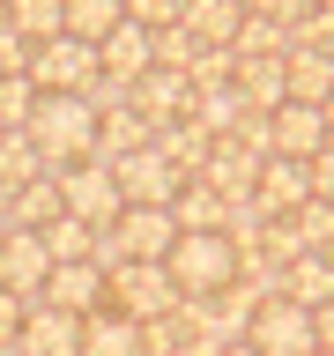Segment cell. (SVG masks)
Here are the masks:
<instances>
[{"label":"cell","instance_id":"1","mask_svg":"<svg viewBox=\"0 0 334 356\" xmlns=\"http://www.w3.org/2000/svg\"><path fill=\"white\" fill-rule=\"evenodd\" d=\"M22 134L38 141L45 171H67V163H89L97 156V111L82 97H38V111H30Z\"/></svg>","mask_w":334,"mask_h":356},{"label":"cell","instance_id":"2","mask_svg":"<svg viewBox=\"0 0 334 356\" xmlns=\"http://www.w3.org/2000/svg\"><path fill=\"white\" fill-rule=\"evenodd\" d=\"M164 267H171L178 297H216V289L238 282V245L223 238V230H178V245H171Z\"/></svg>","mask_w":334,"mask_h":356},{"label":"cell","instance_id":"3","mask_svg":"<svg viewBox=\"0 0 334 356\" xmlns=\"http://www.w3.org/2000/svg\"><path fill=\"white\" fill-rule=\"evenodd\" d=\"M60 178V200H67V216H82L89 230H104V222H119L127 216V193H119V171L111 163H67V171H52Z\"/></svg>","mask_w":334,"mask_h":356},{"label":"cell","instance_id":"4","mask_svg":"<svg viewBox=\"0 0 334 356\" xmlns=\"http://www.w3.org/2000/svg\"><path fill=\"white\" fill-rule=\"evenodd\" d=\"M186 305L178 297V282H171V267L164 260H127L119 275H111V312H127V319H171V312Z\"/></svg>","mask_w":334,"mask_h":356},{"label":"cell","instance_id":"5","mask_svg":"<svg viewBox=\"0 0 334 356\" xmlns=\"http://www.w3.org/2000/svg\"><path fill=\"white\" fill-rule=\"evenodd\" d=\"M30 82H38V97H74V89L97 74V44H82V38H45V44H30V67H22Z\"/></svg>","mask_w":334,"mask_h":356},{"label":"cell","instance_id":"6","mask_svg":"<svg viewBox=\"0 0 334 356\" xmlns=\"http://www.w3.org/2000/svg\"><path fill=\"white\" fill-rule=\"evenodd\" d=\"M245 341H253L260 356H319V327H312V312L289 305V297H267V305L253 312Z\"/></svg>","mask_w":334,"mask_h":356},{"label":"cell","instance_id":"7","mask_svg":"<svg viewBox=\"0 0 334 356\" xmlns=\"http://www.w3.org/2000/svg\"><path fill=\"white\" fill-rule=\"evenodd\" d=\"M38 305H60V312H74V319H89V312L111 305V275H104L97 260H67V267H52V275H45Z\"/></svg>","mask_w":334,"mask_h":356},{"label":"cell","instance_id":"8","mask_svg":"<svg viewBox=\"0 0 334 356\" xmlns=\"http://www.w3.org/2000/svg\"><path fill=\"white\" fill-rule=\"evenodd\" d=\"M45 275H52V252H45V238L8 222V238H0V289H15L22 305H38Z\"/></svg>","mask_w":334,"mask_h":356},{"label":"cell","instance_id":"9","mask_svg":"<svg viewBox=\"0 0 334 356\" xmlns=\"http://www.w3.org/2000/svg\"><path fill=\"white\" fill-rule=\"evenodd\" d=\"M111 171H119V193H127V208H171L178 186H186V178H178L156 149H134L127 163H111Z\"/></svg>","mask_w":334,"mask_h":356},{"label":"cell","instance_id":"10","mask_svg":"<svg viewBox=\"0 0 334 356\" xmlns=\"http://www.w3.org/2000/svg\"><path fill=\"white\" fill-rule=\"evenodd\" d=\"M253 200H260V216H297L312 200V163L297 156H267L260 178H253Z\"/></svg>","mask_w":334,"mask_h":356},{"label":"cell","instance_id":"11","mask_svg":"<svg viewBox=\"0 0 334 356\" xmlns=\"http://www.w3.org/2000/svg\"><path fill=\"white\" fill-rule=\"evenodd\" d=\"M22 356H82V319L60 305H30L22 312V334H15Z\"/></svg>","mask_w":334,"mask_h":356},{"label":"cell","instance_id":"12","mask_svg":"<svg viewBox=\"0 0 334 356\" xmlns=\"http://www.w3.org/2000/svg\"><path fill=\"white\" fill-rule=\"evenodd\" d=\"M127 104L141 111L149 127H171V119H186V111H193V82H186V74H171V67H149V74L127 89Z\"/></svg>","mask_w":334,"mask_h":356},{"label":"cell","instance_id":"13","mask_svg":"<svg viewBox=\"0 0 334 356\" xmlns=\"http://www.w3.org/2000/svg\"><path fill=\"white\" fill-rule=\"evenodd\" d=\"M267 141H275V156L312 163L334 134H327V119H319V104H283V111H267Z\"/></svg>","mask_w":334,"mask_h":356},{"label":"cell","instance_id":"14","mask_svg":"<svg viewBox=\"0 0 334 356\" xmlns=\"http://www.w3.org/2000/svg\"><path fill=\"white\" fill-rule=\"evenodd\" d=\"M97 67H104V74H119V82L134 89V82L156 67V30H141V22H119V30L97 44Z\"/></svg>","mask_w":334,"mask_h":356},{"label":"cell","instance_id":"15","mask_svg":"<svg viewBox=\"0 0 334 356\" xmlns=\"http://www.w3.org/2000/svg\"><path fill=\"white\" fill-rule=\"evenodd\" d=\"M230 89L245 97V111H253V119H267V111L289 104V74H283V60H238Z\"/></svg>","mask_w":334,"mask_h":356},{"label":"cell","instance_id":"16","mask_svg":"<svg viewBox=\"0 0 334 356\" xmlns=\"http://www.w3.org/2000/svg\"><path fill=\"white\" fill-rule=\"evenodd\" d=\"M283 297L305 305V312L334 305V252H297V260L283 267Z\"/></svg>","mask_w":334,"mask_h":356},{"label":"cell","instance_id":"17","mask_svg":"<svg viewBox=\"0 0 334 356\" xmlns=\"http://www.w3.org/2000/svg\"><path fill=\"white\" fill-rule=\"evenodd\" d=\"M283 74H289V104H327V89H334V52L289 44V52H283Z\"/></svg>","mask_w":334,"mask_h":356},{"label":"cell","instance_id":"18","mask_svg":"<svg viewBox=\"0 0 334 356\" xmlns=\"http://www.w3.org/2000/svg\"><path fill=\"white\" fill-rule=\"evenodd\" d=\"M60 216H67V200H60V178H52V171L8 193V222H15V230H52Z\"/></svg>","mask_w":334,"mask_h":356},{"label":"cell","instance_id":"19","mask_svg":"<svg viewBox=\"0 0 334 356\" xmlns=\"http://www.w3.org/2000/svg\"><path fill=\"white\" fill-rule=\"evenodd\" d=\"M193 178H200V186H216L223 200H245V193H253V178H260V163H253L238 141H216V149H208V163H200Z\"/></svg>","mask_w":334,"mask_h":356},{"label":"cell","instance_id":"20","mask_svg":"<svg viewBox=\"0 0 334 356\" xmlns=\"http://www.w3.org/2000/svg\"><path fill=\"white\" fill-rule=\"evenodd\" d=\"M82 356H141V319H127V312H89L82 319Z\"/></svg>","mask_w":334,"mask_h":356},{"label":"cell","instance_id":"21","mask_svg":"<svg viewBox=\"0 0 334 356\" xmlns=\"http://www.w3.org/2000/svg\"><path fill=\"white\" fill-rule=\"evenodd\" d=\"M149 141H156V127H149L134 104L97 119V163H127V156H134V149H149Z\"/></svg>","mask_w":334,"mask_h":356},{"label":"cell","instance_id":"22","mask_svg":"<svg viewBox=\"0 0 334 356\" xmlns=\"http://www.w3.org/2000/svg\"><path fill=\"white\" fill-rule=\"evenodd\" d=\"M186 119H193L208 141H223V134H238L253 111H245V97H238V89L223 82V89H193V111H186Z\"/></svg>","mask_w":334,"mask_h":356},{"label":"cell","instance_id":"23","mask_svg":"<svg viewBox=\"0 0 334 356\" xmlns=\"http://www.w3.org/2000/svg\"><path fill=\"white\" fill-rule=\"evenodd\" d=\"M156 156H164V163H171L178 178H193L200 163H208V149H216V141H208V134L193 127V119H171V127H156V141H149Z\"/></svg>","mask_w":334,"mask_h":356},{"label":"cell","instance_id":"24","mask_svg":"<svg viewBox=\"0 0 334 356\" xmlns=\"http://www.w3.org/2000/svg\"><path fill=\"white\" fill-rule=\"evenodd\" d=\"M0 22H8L22 44H45V38H60V30H67V0H8Z\"/></svg>","mask_w":334,"mask_h":356},{"label":"cell","instance_id":"25","mask_svg":"<svg viewBox=\"0 0 334 356\" xmlns=\"http://www.w3.org/2000/svg\"><path fill=\"white\" fill-rule=\"evenodd\" d=\"M186 30H193V44H230L245 22V0H186Z\"/></svg>","mask_w":334,"mask_h":356},{"label":"cell","instance_id":"26","mask_svg":"<svg viewBox=\"0 0 334 356\" xmlns=\"http://www.w3.org/2000/svg\"><path fill=\"white\" fill-rule=\"evenodd\" d=\"M171 216H178V230H223V216H230V200H223L216 186H200V178H186V186H178V200H171Z\"/></svg>","mask_w":334,"mask_h":356},{"label":"cell","instance_id":"27","mask_svg":"<svg viewBox=\"0 0 334 356\" xmlns=\"http://www.w3.org/2000/svg\"><path fill=\"white\" fill-rule=\"evenodd\" d=\"M119 22H127V0H67V38L82 44H104Z\"/></svg>","mask_w":334,"mask_h":356},{"label":"cell","instance_id":"28","mask_svg":"<svg viewBox=\"0 0 334 356\" xmlns=\"http://www.w3.org/2000/svg\"><path fill=\"white\" fill-rule=\"evenodd\" d=\"M30 178H45V156H38V141L22 127H8L0 134V186L15 193V186H30Z\"/></svg>","mask_w":334,"mask_h":356},{"label":"cell","instance_id":"29","mask_svg":"<svg viewBox=\"0 0 334 356\" xmlns=\"http://www.w3.org/2000/svg\"><path fill=\"white\" fill-rule=\"evenodd\" d=\"M230 52H238V60H283V52H289V22L245 15V22H238V38H230Z\"/></svg>","mask_w":334,"mask_h":356},{"label":"cell","instance_id":"30","mask_svg":"<svg viewBox=\"0 0 334 356\" xmlns=\"http://www.w3.org/2000/svg\"><path fill=\"white\" fill-rule=\"evenodd\" d=\"M45 238V252H52V267H67V260H89V245H97V230H89L82 216H60L52 230H38Z\"/></svg>","mask_w":334,"mask_h":356},{"label":"cell","instance_id":"31","mask_svg":"<svg viewBox=\"0 0 334 356\" xmlns=\"http://www.w3.org/2000/svg\"><path fill=\"white\" fill-rule=\"evenodd\" d=\"M289 222H297L305 252H334V200H319V193H312V200H305V208H297Z\"/></svg>","mask_w":334,"mask_h":356},{"label":"cell","instance_id":"32","mask_svg":"<svg viewBox=\"0 0 334 356\" xmlns=\"http://www.w3.org/2000/svg\"><path fill=\"white\" fill-rule=\"evenodd\" d=\"M30 111H38V82L30 74H0V134L30 127Z\"/></svg>","mask_w":334,"mask_h":356},{"label":"cell","instance_id":"33","mask_svg":"<svg viewBox=\"0 0 334 356\" xmlns=\"http://www.w3.org/2000/svg\"><path fill=\"white\" fill-rule=\"evenodd\" d=\"M230 74H238V52H230V44H200V60L186 67V82H193V89H223Z\"/></svg>","mask_w":334,"mask_h":356},{"label":"cell","instance_id":"34","mask_svg":"<svg viewBox=\"0 0 334 356\" xmlns=\"http://www.w3.org/2000/svg\"><path fill=\"white\" fill-rule=\"evenodd\" d=\"M200 60V44L186 22H171V30H156V67H171V74H186V67Z\"/></svg>","mask_w":334,"mask_h":356},{"label":"cell","instance_id":"35","mask_svg":"<svg viewBox=\"0 0 334 356\" xmlns=\"http://www.w3.org/2000/svg\"><path fill=\"white\" fill-rule=\"evenodd\" d=\"M74 97H82V104L97 111V119H104V111H127V82H119V74H104V67H97V74H89L82 89H74Z\"/></svg>","mask_w":334,"mask_h":356},{"label":"cell","instance_id":"36","mask_svg":"<svg viewBox=\"0 0 334 356\" xmlns=\"http://www.w3.org/2000/svg\"><path fill=\"white\" fill-rule=\"evenodd\" d=\"M178 15H186V0H127V22H141V30H171Z\"/></svg>","mask_w":334,"mask_h":356},{"label":"cell","instance_id":"37","mask_svg":"<svg viewBox=\"0 0 334 356\" xmlns=\"http://www.w3.org/2000/svg\"><path fill=\"white\" fill-rule=\"evenodd\" d=\"M312 0H245V15H267V22H297Z\"/></svg>","mask_w":334,"mask_h":356},{"label":"cell","instance_id":"38","mask_svg":"<svg viewBox=\"0 0 334 356\" xmlns=\"http://www.w3.org/2000/svg\"><path fill=\"white\" fill-rule=\"evenodd\" d=\"M22 312H30V305H22L15 289H0V349H8V341L22 334Z\"/></svg>","mask_w":334,"mask_h":356},{"label":"cell","instance_id":"39","mask_svg":"<svg viewBox=\"0 0 334 356\" xmlns=\"http://www.w3.org/2000/svg\"><path fill=\"white\" fill-rule=\"evenodd\" d=\"M22 67H30V44H22L15 30L0 22V74H22Z\"/></svg>","mask_w":334,"mask_h":356},{"label":"cell","instance_id":"40","mask_svg":"<svg viewBox=\"0 0 334 356\" xmlns=\"http://www.w3.org/2000/svg\"><path fill=\"white\" fill-rule=\"evenodd\" d=\"M312 193H319V200H334V141L312 156Z\"/></svg>","mask_w":334,"mask_h":356},{"label":"cell","instance_id":"41","mask_svg":"<svg viewBox=\"0 0 334 356\" xmlns=\"http://www.w3.org/2000/svg\"><path fill=\"white\" fill-rule=\"evenodd\" d=\"M312 327H319V349H334V305H319V312H312Z\"/></svg>","mask_w":334,"mask_h":356},{"label":"cell","instance_id":"42","mask_svg":"<svg viewBox=\"0 0 334 356\" xmlns=\"http://www.w3.org/2000/svg\"><path fill=\"white\" fill-rule=\"evenodd\" d=\"M223 356H260V349H253V341H230V349H223Z\"/></svg>","mask_w":334,"mask_h":356},{"label":"cell","instance_id":"43","mask_svg":"<svg viewBox=\"0 0 334 356\" xmlns=\"http://www.w3.org/2000/svg\"><path fill=\"white\" fill-rule=\"evenodd\" d=\"M319 119H327V134H334V89H327V104H319Z\"/></svg>","mask_w":334,"mask_h":356},{"label":"cell","instance_id":"44","mask_svg":"<svg viewBox=\"0 0 334 356\" xmlns=\"http://www.w3.org/2000/svg\"><path fill=\"white\" fill-rule=\"evenodd\" d=\"M0 216H8V186H0Z\"/></svg>","mask_w":334,"mask_h":356},{"label":"cell","instance_id":"45","mask_svg":"<svg viewBox=\"0 0 334 356\" xmlns=\"http://www.w3.org/2000/svg\"><path fill=\"white\" fill-rule=\"evenodd\" d=\"M0 356H22V349H15V341H8V349H0Z\"/></svg>","mask_w":334,"mask_h":356},{"label":"cell","instance_id":"46","mask_svg":"<svg viewBox=\"0 0 334 356\" xmlns=\"http://www.w3.org/2000/svg\"><path fill=\"white\" fill-rule=\"evenodd\" d=\"M312 8H334V0H312Z\"/></svg>","mask_w":334,"mask_h":356},{"label":"cell","instance_id":"47","mask_svg":"<svg viewBox=\"0 0 334 356\" xmlns=\"http://www.w3.org/2000/svg\"><path fill=\"white\" fill-rule=\"evenodd\" d=\"M319 356H334V349H319Z\"/></svg>","mask_w":334,"mask_h":356},{"label":"cell","instance_id":"48","mask_svg":"<svg viewBox=\"0 0 334 356\" xmlns=\"http://www.w3.org/2000/svg\"><path fill=\"white\" fill-rule=\"evenodd\" d=\"M0 8H8V0H0Z\"/></svg>","mask_w":334,"mask_h":356}]
</instances>
